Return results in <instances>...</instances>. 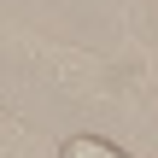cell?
Instances as JSON below:
<instances>
[{"label":"cell","mask_w":158,"mask_h":158,"mask_svg":"<svg viewBox=\"0 0 158 158\" xmlns=\"http://www.w3.org/2000/svg\"><path fill=\"white\" fill-rule=\"evenodd\" d=\"M59 158H129L117 141H106V135H94V129H82V135H64L59 141Z\"/></svg>","instance_id":"1"}]
</instances>
